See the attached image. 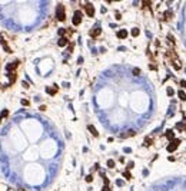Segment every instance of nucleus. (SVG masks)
<instances>
[{"instance_id": "nucleus-14", "label": "nucleus", "mask_w": 186, "mask_h": 191, "mask_svg": "<svg viewBox=\"0 0 186 191\" xmlns=\"http://www.w3.org/2000/svg\"><path fill=\"white\" fill-rule=\"evenodd\" d=\"M7 115H9V111H7V109H3V111H2V114H0V119H3V118H6Z\"/></svg>"}, {"instance_id": "nucleus-23", "label": "nucleus", "mask_w": 186, "mask_h": 191, "mask_svg": "<svg viewBox=\"0 0 186 191\" xmlns=\"http://www.w3.org/2000/svg\"><path fill=\"white\" fill-rule=\"evenodd\" d=\"M86 181H87V183H92V181H93V177H92V175H87V177H86Z\"/></svg>"}, {"instance_id": "nucleus-22", "label": "nucleus", "mask_w": 186, "mask_h": 191, "mask_svg": "<svg viewBox=\"0 0 186 191\" xmlns=\"http://www.w3.org/2000/svg\"><path fill=\"white\" fill-rule=\"evenodd\" d=\"M22 105H24V106H29V101H27V99H22Z\"/></svg>"}, {"instance_id": "nucleus-19", "label": "nucleus", "mask_w": 186, "mask_h": 191, "mask_svg": "<svg viewBox=\"0 0 186 191\" xmlns=\"http://www.w3.org/2000/svg\"><path fill=\"white\" fill-rule=\"evenodd\" d=\"M165 17H166V19H170V17H172V12H170V10H167V12L165 13Z\"/></svg>"}, {"instance_id": "nucleus-11", "label": "nucleus", "mask_w": 186, "mask_h": 191, "mask_svg": "<svg viewBox=\"0 0 186 191\" xmlns=\"http://www.w3.org/2000/svg\"><path fill=\"white\" fill-rule=\"evenodd\" d=\"M56 91H57V86H54L53 89H52V88H46V92H47L49 95H54V93H56Z\"/></svg>"}, {"instance_id": "nucleus-17", "label": "nucleus", "mask_w": 186, "mask_h": 191, "mask_svg": "<svg viewBox=\"0 0 186 191\" xmlns=\"http://www.w3.org/2000/svg\"><path fill=\"white\" fill-rule=\"evenodd\" d=\"M166 136H167V138H173V131L167 129V131H166Z\"/></svg>"}, {"instance_id": "nucleus-7", "label": "nucleus", "mask_w": 186, "mask_h": 191, "mask_svg": "<svg viewBox=\"0 0 186 191\" xmlns=\"http://www.w3.org/2000/svg\"><path fill=\"white\" fill-rule=\"evenodd\" d=\"M17 65H19V62H17V60H16V62H13V63H10V65H7V66H6L7 72H13V69H16V68H17Z\"/></svg>"}, {"instance_id": "nucleus-12", "label": "nucleus", "mask_w": 186, "mask_h": 191, "mask_svg": "<svg viewBox=\"0 0 186 191\" xmlns=\"http://www.w3.org/2000/svg\"><path fill=\"white\" fill-rule=\"evenodd\" d=\"M132 135H135V131H127V132L122 134L120 136H122V138H126V136H132Z\"/></svg>"}, {"instance_id": "nucleus-2", "label": "nucleus", "mask_w": 186, "mask_h": 191, "mask_svg": "<svg viewBox=\"0 0 186 191\" xmlns=\"http://www.w3.org/2000/svg\"><path fill=\"white\" fill-rule=\"evenodd\" d=\"M80 22H82V12H76L73 14L72 23H73V26H77V25H80Z\"/></svg>"}, {"instance_id": "nucleus-15", "label": "nucleus", "mask_w": 186, "mask_h": 191, "mask_svg": "<svg viewBox=\"0 0 186 191\" xmlns=\"http://www.w3.org/2000/svg\"><path fill=\"white\" fill-rule=\"evenodd\" d=\"M139 33H140V30H139L137 27H133V29H132V36H137Z\"/></svg>"}, {"instance_id": "nucleus-28", "label": "nucleus", "mask_w": 186, "mask_h": 191, "mask_svg": "<svg viewBox=\"0 0 186 191\" xmlns=\"http://www.w3.org/2000/svg\"><path fill=\"white\" fill-rule=\"evenodd\" d=\"M116 184H117V185H122V184H123V181H122V180H117V181H116Z\"/></svg>"}, {"instance_id": "nucleus-6", "label": "nucleus", "mask_w": 186, "mask_h": 191, "mask_svg": "<svg viewBox=\"0 0 186 191\" xmlns=\"http://www.w3.org/2000/svg\"><path fill=\"white\" fill-rule=\"evenodd\" d=\"M117 38H119V39H126V38H127V30H125V29L119 30V32H117Z\"/></svg>"}, {"instance_id": "nucleus-10", "label": "nucleus", "mask_w": 186, "mask_h": 191, "mask_svg": "<svg viewBox=\"0 0 186 191\" xmlns=\"http://www.w3.org/2000/svg\"><path fill=\"white\" fill-rule=\"evenodd\" d=\"M7 76H9V79H10V83H14V81H16V73H14V72H7Z\"/></svg>"}, {"instance_id": "nucleus-4", "label": "nucleus", "mask_w": 186, "mask_h": 191, "mask_svg": "<svg viewBox=\"0 0 186 191\" xmlns=\"http://www.w3.org/2000/svg\"><path fill=\"white\" fill-rule=\"evenodd\" d=\"M180 144V141L179 140H172L170 141V144L169 145H167V151H169V152H173L176 148H178V145Z\"/></svg>"}, {"instance_id": "nucleus-27", "label": "nucleus", "mask_w": 186, "mask_h": 191, "mask_svg": "<svg viewBox=\"0 0 186 191\" xmlns=\"http://www.w3.org/2000/svg\"><path fill=\"white\" fill-rule=\"evenodd\" d=\"M127 168H129V170L133 168V162H129V164H127Z\"/></svg>"}, {"instance_id": "nucleus-26", "label": "nucleus", "mask_w": 186, "mask_h": 191, "mask_svg": "<svg viewBox=\"0 0 186 191\" xmlns=\"http://www.w3.org/2000/svg\"><path fill=\"white\" fill-rule=\"evenodd\" d=\"M102 191H110V188H109V185H105V187H103V190H102Z\"/></svg>"}, {"instance_id": "nucleus-9", "label": "nucleus", "mask_w": 186, "mask_h": 191, "mask_svg": "<svg viewBox=\"0 0 186 191\" xmlns=\"http://www.w3.org/2000/svg\"><path fill=\"white\" fill-rule=\"evenodd\" d=\"M67 42H69V40H67V38H60V39H59V42H57V45H59V46H66V45H67Z\"/></svg>"}, {"instance_id": "nucleus-16", "label": "nucleus", "mask_w": 186, "mask_h": 191, "mask_svg": "<svg viewBox=\"0 0 186 191\" xmlns=\"http://www.w3.org/2000/svg\"><path fill=\"white\" fill-rule=\"evenodd\" d=\"M123 177H125L126 180H130V178H132V175H130L129 171H125V172H123Z\"/></svg>"}, {"instance_id": "nucleus-1", "label": "nucleus", "mask_w": 186, "mask_h": 191, "mask_svg": "<svg viewBox=\"0 0 186 191\" xmlns=\"http://www.w3.org/2000/svg\"><path fill=\"white\" fill-rule=\"evenodd\" d=\"M56 17H57V20L63 22L66 19V14H65V7L63 4H59L57 7H56Z\"/></svg>"}, {"instance_id": "nucleus-13", "label": "nucleus", "mask_w": 186, "mask_h": 191, "mask_svg": "<svg viewBox=\"0 0 186 191\" xmlns=\"http://www.w3.org/2000/svg\"><path fill=\"white\" fill-rule=\"evenodd\" d=\"M178 95H179V98H180L182 101H186V93H185L183 91H179V92H178Z\"/></svg>"}, {"instance_id": "nucleus-18", "label": "nucleus", "mask_w": 186, "mask_h": 191, "mask_svg": "<svg viewBox=\"0 0 186 191\" xmlns=\"http://www.w3.org/2000/svg\"><path fill=\"white\" fill-rule=\"evenodd\" d=\"M107 167H109V168H113V167H115V161H113V160H109V161H107Z\"/></svg>"}, {"instance_id": "nucleus-21", "label": "nucleus", "mask_w": 186, "mask_h": 191, "mask_svg": "<svg viewBox=\"0 0 186 191\" xmlns=\"http://www.w3.org/2000/svg\"><path fill=\"white\" fill-rule=\"evenodd\" d=\"M166 92H167V95H169V96H172V95H173V89H172V88H167V91H166Z\"/></svg>"}, {"instance_id": "nucleus-5", "label": "nucleus", "mask_w": 186, "mask_h": 191, "mask_svg": "<svg viewBox=\"0 0 186 191\" xmlns=\"http://www.w3.org/2000/svg\"><path fill=\"white\" fill-rule=\"evenodd\" d=\"M100 33H102L100 27H95V29H92V30H90V36H92V38H96V36H99Z\"/></svg>"}, {"instance_id": "nucleus-20", "label": "nucleus", "mask_w": 186, "mask_h": 191, "mask_svg": "<svg viewBox=\"0 0 186 191\" xmlns=\"http://www.w3.org/2000/svg\"><path fill=\"white\" fill-rule=\"evenodd\" d=\"M133 75H136V76H137V75H140V69L135 68V69H133Z\"/></svg>"}, {"instance_id": "nucleus-24", "label": "nucleus", "mask_w": 186, "mask_h": 191, "mask_svg": "<svg viewBox=\"0 0 186 191\" xmlns=\"http://www.w3.org/2000/svg\"><path fill=\"white\" fill-rule=\"evenodd\" d=\"M150 144H152V140H150V138H147L146 142H145V145H150Z\"/></svg>"}, {"instance_id": "nucleus-3", "label": "nucleus", "mask_w": 186, "mask_h": 191, "mask_svg": "<svg viewBox=\"0 0 186 191\" xmlns=\"http://www.w3.org/2000/svg\"><path fill=\"white\" fill-rule=\"evenodd\" d=\"M85 10H86V14L87 16H95V7H93V4L92 3H86L85 4Z\"/></svg>"}, {"instance_id": "nucleus-25", "label": "nucleus", "mask_w": 186, "mask_h": 191, "mask_svg": "<svg viewBox=\"0 0 186 191\" xmlns=\"http://www.w3.org/2000/svg\"><path fill=\"white\" fill-rule=\"evenodd\" d=\"M59 34H60V36H63V34H65V29H59Z\"/></svg>"}, {"instance_id": "nucleus-8", "label": "nucleus", "mask_w": 186, "mask_h": 191, "mask_svg": "<svg viewBox=\"0 0 186 191\" xmlns=\"http://www.w3.org/2000/svg\"><path fill=\"white\" fill-rule=\"evenodd\" d=\"M87 129L90 131V134H92L93 136H97V135H99V132L96 131V128H95V127H93V125H89V127H87Z\"/></svg>"}]
</instances>
